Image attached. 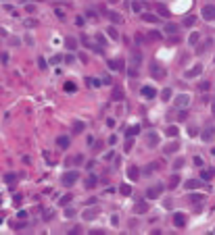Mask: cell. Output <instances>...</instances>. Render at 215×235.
Masks as SVG:
<instances>
[{
  "instance_id": "obj_8",
  "label": "cell",
  "mask_w": 215,
  "mask_h": 235,
  "mask_svg": "<svg viewBox=\"0 0 215 235\" xmlns=\"http://www.w3.org/2000/svg\"><path fill=\"white\" fill-rule=\"evenodd\" d=\"M201 73H203V65H194V69L186 71V77L188 79H192V77H198Z\"/></svg>"
},
{
  "instance_id": "obj_29",
  "label": "cell",
  "mask_w": 215,
  "mask_h": 235,
  "mask_svg": "<svg viewBox=\"0 0 215 235\" xmlns=\"http://www.w3.org/2000/svg\"><path fill=\"white\" fill-rule=\"evenodd\" d=\"M107 34H109V38H111V40H119L117 27H109V29H107Z\"/></svg>"
},
{
  "instance_id": "obj_39",
  "label": "cell",
  "mask_w": 215,
  "mask_h": 235,
  "mask_svg": "<svg viewBox=\"0 0 215 235\" xmlns=\"http://www.w3.org/2000/svg\"><path fill=\"white\" fill-rule=\"evenodd\" d=\"M132 11H134V13H140V11H142V4H140L138 0H134V2H132Z\"/></svg>"
},
{
  "instance_id": "obj_44",
  "label": "cell",
  "mask_w": 215,
  "mask_h": 235,
  "mask_svg": "<svg viewBox=\"0 0 215 235\" xmlns=\"http://www.w3.org/2000/svg\"><path fill=\"white\" fill-rule=\"evenodd\" d=\"M71 200H73L71 196H63V198H61V206H67V204H69Z\"/></svg>"
},
{
  "instance_id": "obj_30",
  "label": "cell",
  "mask_w": 215,
  "mask_h": 235,
  "mask_svg": "<svg viewBox=\"0 0 215 235\" xmlns=\"http://www.w3.org/2000/svg\"><path fill=\"white\" fill-rule=\"evenodd\" d=\"M119 192H121V196H130L132 194V187L127 185V183H123V185L119 187Z\"/></svg>"
},
{
  "instance_id": "obj_5",
  "label": "cell",
  "mask_w": 215,
  "mask_h": 235,
  "mask_svg": "<svg viewBox=\"0 0 215 235\" xmlns=\"http://www.w3.org/2000/svg\"><path fill=\"white\" fill-rule=\"evenodd\" d=\"M69 144H71L69 135H59V138H56V148H61V150H67Z\"/></svg>"
},
{
  "instance_id": "obj_47",
  "label": "cell",
  "mask_w": 215,
  "mask_h": 235,
  "mask_svg": "<svg viewBox=\"0 0 215 235\" xmlns=\"http://www.w3.org/2000/svg\"><path fill=\"white\" fill-rule=\"evenodd\" d=\"M127 75H130V77H136V75H138V69H136V67H130V69H127Z\"/></svg>"
},
{
  "instance_id": "obj_21",
  "label": "cell",
  "mask_w": 215,
  "mask_h": 235,
  "mask_svg": "<svg viewBox=\"0 0 215 235\" xmlns=\"http://www.w3.org/2000/svg\"><path fill=\"white\" fill-rule=\"evenodd\" d=\"M63 90L67 92V94H71V92H75L77 90V85L73 81H65V85H63Z\"/></svg>"
},
{
  "instance_id": "obj_51",
  "label": "cell",
  "mask_w": 215,
  "mask_h": 235,
  "mask_svg": "<svg viewBox=\"0 0 215 235\" xmlns=\"http://www.w3.org/2000/svg\"><path fill=\"white\" fill-rule=\"evenodd\" d=\"M182 165H184V158H178L174 162V169H182Z\"/></svg>"
},
{
  "instance_id": "obj_17",
  "label": "cell",
  "mask_w": 215,
  "mask_h": 235,
  "mask_svg": "<svg viewBox=\"0 0 215 235\" xmlns=\"http://www.w3.org/2000/svg\"><path fill=\"white\" fill-rule=\"evenodd\" d=\"M107 17L111 19V23H113V25H119V23L123 21V17H121V15H119V13H109V15H107Z\"/></svg>"
},
{
  "instance_id": "obj_24",
  "label": "cell",
  "mask_w": 215,
  "mask_h": 235,
  "mask_svg": "<svg viewBox=\"0 0 215 235\" xmlns=\"http://www.w3.org/2000/svg\"><path fill=\"white\" fill-rule=\"evenodd\" d=\"M136 133H140V125H132V127L127 129V133H125V135H127V138H134Z\"/></svg>"
},
{
  "instance_id": "obj_56",
  "label": "cell",
  "mask_w": 215,
  "mask_h": 235,
  "mask_svg": "<svg viewBox=\"0 0 215 235\" xmlns=\"http://www.w3.org/2000/svg\"><path fill=\"white\" fill-rule=\"evenodd\" d=\"M192 160H194V165H196V166H203V158H198V156H194Z\"/></svg>"
},
{
  "instance_id": "obj_15",
  "label": "cell",
  "mask_w": 215,
  "mask_h": 235,
  "mask_svg": "<svg viewBox=\"0 0 215 235\" xmlns=\"http://www.w3.org/2000/svg\"><path fill=\"white\" fill-rule=\"evenodd\" d=\"M213 135H215V127H211V129H205V131H203V142H211V139H213Z\"/></svg>"
},
{
  "instance_id": "obj_63",
  "label": "cell",
  "mask_w": 215,
  "mask_h": 235,
  "mask_svg": "<svg viewBox=\"0 0 215 235\" xmlns=\"http://www.w3.org/2000/svg\"><path fill=\"white\" fill-rule=\"evenodd\" d=\"M109 2H111V4H115V2H119V0H109Z\"/></svg>"
},
{
  "instance_id": "obj_9",
  "label": "cell",
  "mask_w": 215,
  "mask_h": 235,
  "mask_svg": "<svg viewBox=\"0 0 215 235\" xmlns=\"http://www.w3.org/2000/svg\"><path fill=\"white\" fill-rule=\"evenodd\" d=\"M201 185H203V183L198 179H188L186 183H184V187H186L188 192H192V189H196V187H201Z\"/></svg>"
},
{
  "instance_id": "obj_55",
  "label": "cell",
  "mask_w": 215,
  "mask_h": 235,
  "mask_svg": "<svg viewBox=\"0 0 215 235\" xmlns=\"http://www.w3.org/2000/svg\"><path fill=\"white\" fill-rule=\"evenodd\" d=\"M25 11H27V13H36V4H27Z\"/></svg>"
},
{
  "instance_id": "obj_43",
  "label": "cell",
  "mask_w": 215,
  "mask_h": 235,
  "mask_svg": "<svg viewBox=\"0 0 215 235\" xmlns=\"http://www.w3.org/2000/svg\"><path fill=\"white\" fill-rule=\"evenodd\" d=\"M194 17H192V15H190V17H186V19H184V25H186V27H190V25H194Z\"/></svg>"
},
{
  "instance_id": "obj_46",
  "label": "cell",
  "mask_w": 215,
  "mask_h": 235,
  "mask_svg": "<svg viewBox=\"0 0 215 235\" xmlns=\"http://www.w3.org/2000/svg\"><path fill=\"white\" fill-rule=\"evenodd\" d=\"M148 38H150V40H161L163 35H161L159 31H150V35H148Z\"/></svg>"
},
{
  "instance_id": "obj_62",
  "label": "cell",
  "mask_w": 215,
  "mask_h": 235,
  "mask_svg": "<svg viewBox=\"0 0 215 235\" xmlns=\"http://www.w3.org/2000/svg\"><path fill=\"white\" fill-rule=\"evenodd\" d=\"M211 112H213V115H215V100H213V102H211Z\"/></svg>"
},
{
  "instance_id": "obj_23",
  "label": "cell",
  "mask_w": 215,
  "mask_h": 235,
  "mask_svg": "<svg viewBox=\"0 0 215 235\" xmlns=\"http://www.w3.org/2000/svg\"><path fill=\"white\" fill-rule=\"evenodd\" d=\"M84 129H86V125H84L82 121H75V123H73V135H75V133H82Z\"/></svg>"
},
{
  "instance_id": "obj_3",
  "label": "cell",
  "mask_w": 215,
  "mask_h": 235,
  "mask_svg": "<svg viewBox=\"0 0 215 235\" xmlns=\"http://www.w3.org/2000/svg\"><path fill=\"white\" fill-rule=\"evenodd\" d=\"M175 106H178V108H188V106H190V98L186 96V94H180V96L175 98Z\"/></svg>"
},
{
  "instance_id": "obj_4",
  "label": "cell",
  "mask_w": 215,
  "mask_h": 235,
  "mask_svg": "<svg viewBox=\"0 0 215 235\" xmlns=\"http://www.w3.org/2000/svg\"><path fill=\"white\" fill-rule=\"evenodd\" d=\"M201 15L203 17H205V19H215V7L213 4H205V7H203V11H201Z\"/></svg>"
},
{
  "instance_id": "obj_48",
  "label": "cell",
  "mask_w": 215,
  "mask_h": 235,
  "mask_svg": "<svg viewBox=\"0 0 215 235\" xmlns=\"http://www.w3.org/2000/svg\"><path fill=\"white\" fill-rule=\"evenodd\" d=\"M198 88H201L203 92H209V88H211V83H209V81H203L201 85H198Z\"/></svg>"
},
{
  "instance_id": "obj_53",
  "label": "cell",
  "mask_w": 215,
  "mask_h": 235,
  "mask_svg": "<svg viewBox=\"0 0 215 235\" xmlns=\"http://www.w3.org/2000/svg\"><path fill=\"white\" fill-rule=\"evenodd\" d=\"M155 169H157V165H155V162H150V165L146 166V173H153Z\"/></svg>"
},
{
  "instance_id": "obj_7",
  "label": "cell",
  "mask_w": 215,
  "mask_h": 235,
  "mask_svg": "<svg viewBox=\"0 0 215 235\" xmlns=\"http://www.w3.org/2000/svg\"><path fill=\"white\" fill-rule=\"evenodd\" d=\"M84 185H86V189H94V187L98 185L96 175H88V177H86V183H84Z\"/></svg>"
},
{
  "instance_id": "obj_57",
  "label": "cell",
  "mask_w": 215,
  "mask_h": 235,
  "mask_svg": "<svg viewBox=\"0 0 215 235\" xmlns=\"http://www.w3.org/2000/svg\"><path fill=\"white\" fill-rule=\"evenodd\" d=\"M7 62H8V54H7V52H2V65L7 67Z\"/></svg>"
},
{
  "instance_id": "obj_36",
  "label": "cell",
  "mask_w": 215,
  "mask_h": 235,
  "mask_svg": "<svg viewBox=\"0 0 215 235\" xmlns=\"http://www.w3.org/2000/svg\"><path fill=\"white\" fill-rule=\"evenodd\" d=\"M23 25H25V27H36L38 21H36V19H23Z\"/></svg>"
},
{
  "instance_id": "obj_54",
  "label": "cell",
  "mask_w": 215,
  "mask_h": 235,
  "mask_svg": "<svg viewBox=\"0 0 215 235\" xmlns=\"http://www.w3.org/2000/svg\"><path fill=\"white\" fill-rule=\"evenodd\" d=\"M178 119H180V121H184V119H186V108H182V111H180V115H178Z\"/></svg>"
},
{
  "instance_id": "obj_31",
  "label": "cell",
  "mask_w": 215,
  "mask_h": 235,
  "mask_svg": "<svg viewBox=\"0 0 215 235\" xmlns=\"http://www.w3.org/2000/svg\"><path fill=\"white\" fill-rule=\"evenodd\" d=\"M157 13H159L161 17H169V11H167L163 4H157Z\"/></svg>"
},
{
  "instance_id": "obj_20",
  "label": "cell",
  "mask_w": 215,
  "mask_h": 235,
  "mask_svg": "<svg viewBox=\"0 0 215 235\" xmlns=\"http://www.w3.org/2000/svg\"><path fill=\"white\" fill-rule=\"evenodd\" d=\"M2 181H4V183H8V185H13L15 181H17V175H15V173H4Z\"/></svg>"
},
{
  "instance_id": "obj_49",
  "label": "cell",
  "mask_w": 215,
  "mask_h": 235,
  "mask_svg": "<svg viewBox=\"0 0 215 235\" xmlns=\"http://www.w3.org/2000/svg\"><path fill=\"white\" fill-rule=\"evenodd\" d=\"M52 215H55V210H46V212H44V221H50Z\"/></svg>"
},
{
  "instance_id": "obj_6",
  "label": "cell",
  "mask_w": 215,
  "mask_h": 235,
  "mask_svg": "<svg viewBox=\"0 0 215 235\" xmlns=\"http://www.w3.org/2000/svg\"><path fill=\"white\" fill-rule=\"evenodd\" d=\"M174 225L178 229H182L186 225V215H182V212H174Z\"/></svg>"
},
{
  "instance_id": "obj_27",
  "label": "cell",
  "mask_w": 215,
  "mask_h": 235,
  "mask_svg": "<svg viewBox=\"0 0 215 235\" xmlns=\"http://www.w3.org/2000/svg\"><path fill=\"white\" fill-rule=\"evenodd\" d=\"M165 133L169 135V138H178V127H175V125H169Z\"/></svg>"
},
{
  "instance_id": "obj_13",
  "label": "cell",
  "mask_w": 215,
  "mask_h": 235,
  "mask_svg": "<svg viewBox=\"0 0 215 235\" xmlns=\"http://www.w3.org/2000/svg\"><path fill=\"white\" fill-rule=\"evenodd\" d=\"M127 177L132 181H136L140 177V171H138V166H127Z\"/></svg>"
},
{
  "instance_id": "obj_59",
  "label": "cell",
  "mask_w": 215,
  "mask_h": 235,
  "mask_svg": "<svg viewBox=\"0 0 215 235\" xmlns=\"http://www.w3.org/2000/svg\"><path fill=\"white\" fill-rule=\"evenodd\" d=\"M75 23L79 25V27H82V25H84V17H77V19H75Z\"/></svg>"
},
{
  "instance_id": "obj_11",
  "label": "cell",
  "mask_w": 215,
  "mask_h": 235,
  "mask_svg": "<svg viewBox=\"0 0 215 235\" xmlns=\"http://www.w3.org/2000/svg\"><path fill=\"white\" fill-rule=\"evenodd\" d=\"M140 94L146 98H157V90H153V88H148V85H144L142 90H140Z\"/></svg>"
},
{
  "instance_id": "obj_14",
  "label": "cell",
  "mask_w": 215,
  "mask_h": 235,
  "mask_svg": "<svg viewBox=\"0 0 215 235\" xmlns=\"http://www.w3.org/2000/svg\"><path fill=\"white\" fill-rule=\"evenodd\" d=\"M146 210H148V204H146V202H138V204L134 206V212H136V215H144Z\"/></svg>"
},
{
  "instance_id": "obj_41",
  "label": "cell",
  "mask_w": 215,
  "mask_h": 235,
  "mask_svg": "<svg viewBox=\"0 0 215 235\" xmlns=\"http://www.w3.org/2000/svg\"><path fill=\"white\" fill-rule=\"evenodd\" d=\"M178 183H180V177H178V175H174V177H171V181H169V187L174 189V187H178Z\"/></svg>"
},
{
  "instance_id": "obj_2",
  "label": "cell",
  "mask_w": 215,
  "mask_h": 235,
  "mask_svg": "<svg viewBox=\"0 0 215 235\" xmlns=\"http://www.w3.org/2000/svg\"><path fill=\"white\" fill-rule=\"evenodd\" d=\"M163 189H165L163 185H153V187H148V192H146V198H148V200H155V198H159V196L163 194Z\"/></svg>"
},
{
  "instance_id": "obj_12",
  "label": "cell",
  "mask_w": 215,
  "mask_h": 235,
  "mask_svg": "<svg viewBox=\"0 0 215 235\" xmlns=\"http://www.w3.org/2000/svg\"><path fill=\"white\" fill-rule=\"evenodd\" d=\"M150 73H153V77H159V79H163V77H165V71L161 69V67L157 65V62L153 65V69H150Z\"/></svg>"
},
{
  "instance_id": "obj_1",
  "label": "cell",
  "mask_w": 215,
  "mask_h": 235,
  "mask_svg": "<svg viewBox=\"0 0 215 235\" xmlns=\"http://www.w3.org/2000/svg\"><path fill=\"white\" fill-rule=\"evenodd\" d=\"M77 179H79V173H77V171H67V173L61 177V183H63L65 187H71Z\"/></svg>"
},
{
  "instance_id": "obj_33",
  "label": "cell",
  "mask_w": 215,
  "mask_h": 235,
  "mask_svg": "<svg viewBox=\"0 0 215 235\" xmlns=\"http://www.w3.org/2000/svg\"><path fill=\"white\" fill-rule=\"evenodd\" d=\"M198 38H201V35L196 34V31H194V34H190V38H188V44H190V46H194L196 42H198Z\"/></svg>"
},
{
  "instance_id": "obj_37",
  "label": "cell",
  "mask_w": 215,
  "mask_h": 235,
  "mask_svg": "<svg viewBox=\"0 0 215 235\" xmlns=\"http://www.w3.org/2000/svg\"><path fill=\"white\" fill-rule=\"evenodd\" d=\"M155 144H159V138L155 133H148V146H155Z\"/></svg>"
},
{
  "instance_id": "obj_52",
  "label": "cell",
  "mask_w": 215,
  "mask_h": 235,
  "mask_svg": "<svg viewBox=\"0 0 215 235\" xmlns=\"http://www.w3.org/2000/svg\"><path fill=\"white\" fill-rule=\"evenodd\" d=\"M96 42L103 46V44H104V35H103V34H96Z\"/></svg>"
},
{
  "instance_id": "obj_25",
  "label": "cell",
  "mask_w": 215,
  "mask_h": 235,
  "mask_svg": "<svg viewBox=\"0 0 215 235\" xmlns=\"http://www.w3.org/2000/svg\"><path fill=\"white\" fill-rule=\"evenodd\" d=\"M178 148H180V146H178V142H174V144H167V146H165V154H174Z\"/></svg>"
},
{
  "instance_id": "obj_10",
  "label": "cell",
  "mask_w": 215,
  "mask_h": 235,
  "mask_svg": "<svg viewBox=\"0 0 215 235\" xmlns=\"http://www.w3.org/2000/svg\"><path fill=\"white\" fill-rule=\"evenodd\" d=\"M140 62H142V52L134 50L132 52V67H140Z\"/></svg>"
},
{
  "instance_id": "obj_50",
  "label": "cell",
  "mask_w": 215,
  "mask_h": 235,
  "mask_svg": "<svg viewBox=\"0 0 215 235\" xmlns=\"http://www.w3.org/2000/svg\"><path fill=\"white\" fill-rule=\"evenodd\" d=\"M38 67H40L42 71L46 69V61H44V58H42V56H40V58H38Z\"/></svg>"
},
{
  "instance_id": "obj_64",
  "label": "cell",
  "mask_w": 215,
  "mask_h": 235,
  "mask_svg": "<svg viewBox=\"0 0 215 235\" xmlns=\"http://www.w3.org/2000/svg\"><path fill=\"white\" fill-rule=\"evenodd\" d=\"M213 156H215V148H213Z\"/></svg>"
},
{
  "instance_id": "obj_38",
  "label": "cell",
  "mask_w": 215,
  "mask_h": 235,
  "mask_svg": "<svg viewBox=\"0 0 215 235\" xmlns=\"http://www.w3.org/2000/svg\"><path fill=\"white\" fill-rule=\"evenodd\" d=\"M161 98H163V100H169V98H171V88H165V90L161 92Z\"/></svg>"
},
{
  "instance_id": "obj_34",
  "label": "cell",
  "mask_w": 215,
  "mask_h": 235,
  "mask_svg": "<svg viewBox=\"0 0 215 235\" xmlns=\"http://www.w3.org/2000/svg\"><path fill=\"white\" fill-rule=\"evenodd\" d=\"M86 83H88V85H92V88H98V85H100V81H98L96 77H88V79H86Z\"/></svg>"
},
{
  "instance_id": "obj_60",
  "label": "cell",
  "mask_w": 215,
  "mask_h": 235,
  "mask_svg": "<svg viewBox=\"0 0 215 235\" xmlns=\"http://www.w3.org/2000/svg\"><path fill=\"white\" fill-rule=\"evenodd\" d=\"M82 160H84V158H82V156H79V154H77L75 158H73V162H75V165H79V162H82Z\"/></svg>"
},
{
  "instance_id": "obj_18",
  "label": "cell",
  "mask_w": 215,
  "mask_h": 235,
  "mask_svg": "<svg viewBox=\"0 0 215 235\" xmlns=\"http://www.w3.org/2000/svg\"><path fill=\"white\" fill-rule=\"evenodd\" d=\"M65 46H67V50H77V40L75 38H65Z\"/></svg>"
},
{
  "instance_id": "obj_28",
  "label": "cell",
  "mask_w": 215,
  "mask_h": 235,
  "mask_svg": "<svg viewBox=\"0 0 215 235\" xmlns=\"http://www.w3.org/2000/svg\"><path fill=\"white\" fill-rule=\"evenodd\" d=\"M165 31L167 34H178V25L175 23H165Z\"/></svg>"
},
{
  "instance_id": "obj_42",
  "label": "cell",
  "mask_w": 215,
  "mask_h": 235,
  "mask_svg": "<svg viewBox=\"0 0 215 235\" xmlns=\"http://www.w3.org/2000/svg\"><path fill=\"white\" fill-rule=\"evenodd\" d=\"M55 15H56V17H59V19H61V21L65 19V11H63L61 7H56V8H55Z\"/></svg>"
},
{
  "instance_id": "obj_16",
  "label": "cell",
  "mask_w": 215,
  "mask_h": 235,
  "mask_svg": "<svg viewBox=\"0 0 215 235\" xmlns=\"http://www.w3.org/2000/svg\"><path fill=\"white\" fill-rule=\"evenodd\" d=\"M188 200L192 202V204H194V206H201V202L205 200V198H203L201 194H190V196H188Z\"/></svg>"
},
{
  "instance_id": "obj_35",
  "label": "cell",
  "mask_w": 215,
  "mask_h": 235,
  "mask_svg": "<svg viewBox=\"0 0 215 235\" xmlns=\"http://www.w3.org/2000/svg\"><path fill=\"white\" fill-rule=\"evenodd\" d=\"M113 100H123V92L119 90V88H115V90H113Z\"/></svg>"
},
{
  "instance_id": "obj_45",
  "label": "cell",
  "mask_w": 215,
  "mask_h": 235,
  "mask_svg": "<svg viewBox=\"0 0 215 235\" xmlns=\"http://www.w3.org/2000/svg\"><path fill=\"white\" fill-rule=\"evenodd\" d=\"M213 177V171H203V181H209Z\"/></svg>"
},
{
  "instance_id": "obj_32",
  "label": "cell",
  "mask_w": 215,
  "mask_h": 235,
  "mask_svg": "<svg viewBox=\"0 0 215 235\" xmlns=\"http://www.w3.org/2000/svg\"><path fill=\"white\" fill-rule=\"evenodd\" d=\"M73 216H75V208L67 206V208H65V219H73Z\"/></svg>"
},
{
  "instance_id": "obj_19",
  "label": "cell",
  "mask_w": 215,
  "mask_h": 235,
  "mask_svg": "<svg viewBox=\"0 0 215 235\" xmlns=\"http://www.w3.org/2000/svg\"><path fill=\"white\" fill-rule=\"evenodd\" d=\"M142 19H144L146 23H159V17L153 15V13H144V15H142Z\"/></svg>"
},
{
  "instance_id": "obj_40",
  "label": "cell",
  "mask_w": 215,
  "mask_h": 235,
  "mask_svg": "<svg viewBox=\"0 0 215 235\" xmlns=\"http://www.w3.org/2000/svg\"><path fill=\"white\" fill-rule=\"evenodd\" d=\"M86 17H88L90 21H96V19H98V17H96V11H90V8L86 11Z\"/></svg>"
},
{
  "instance_id": "obj_61",
  "label": "cell",
  "mask_w": 215,
  "mask_h": 235,
  "mask_svg": "<svg viewBox=\"0 0 215 235\" xmlns=\"http://www.w3.org/2000/svg\"><path fill=\"white\" fill-rule=\"evenodd\" d=\"M61 61H63V56H59V54H56L55 58H52V62H55V65H56V62H61Z\"/></svg>"
},
{
  "instance_id": "obj_22",
  "label": "cell",
  "mask_w": 215,
  "mask_h": 235,
  "mask_svg": "<svg viewBox=\"0 0 215 235\" xmlns=\"http://www.w3.org/2000/svg\"><path fill=\"white\" fill-rule=\"evenodd\" d=\"M109 67H111L113 71H121L123 69V62L121 61H109Z\"/></svg>"
},
{
  "instance_id": "obj_58",
  "label": "cell",
  "mask_w": 215,
  "mask_h": 235,
  "mask_svg": "<svg viewBox=\"0 0 215 235\" xmlns=\"http://www.w3.org/2000/svg\"><path fill=\"white\" fill-rule=\"evenodd\" d=\"M111 223H113V225H115V227H117V225H119V216H117V215H113V219H111Z\"/></svg>"
},
{
  "instance_id": "obj_26",
  "label": "cell",
  "mask_w": 215,
  "mask_h": 235,
  "mask_svg": "<svg viewBox=\"0 0 215 235\" xmlns=\"http://www.w3.org/2000/svg\"><path fill=\"white\" fill-rule=\"evenodd\" d=\"M96 219V210H86L84 212V221H94Z\"/></svg>"
}]
</instances>
